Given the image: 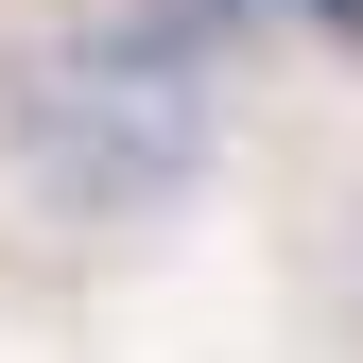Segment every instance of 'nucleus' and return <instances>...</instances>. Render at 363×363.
Instances as JSON below:
<instances>
[{"label": "nucleus", "instance_id": "1", "mask_svg": "<svg viewBox=\"0 0 363 363\" xmlns=\"http://www.w3.org/2000/svg\"><path fill=\"white\" fill-rule=\"evenodd\" d=\"M0 173L52 225H156L208 173V0L86 18L0 69Z\"/></svg>", "mask_w": 363, "mask_h": 363}, {"label": "nucleus", "instance_id": "2", "mask_svg": "<svg viewBox=\"0 0 363 363\" xmlns=\"http://www.w3.org/2000/svg\"><path fill=\"white\" fill-rule=\"evenodd\" d=\"M346 294H363V242H346Z\"/></svg>", "mask_w": 363, "mask_h": 363}]
</instances>
